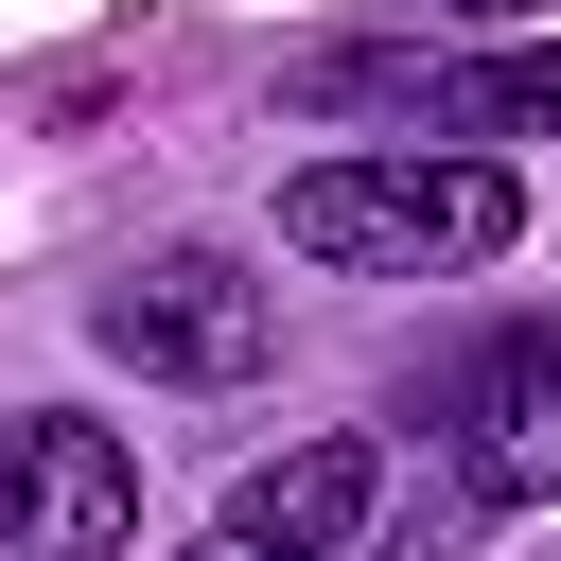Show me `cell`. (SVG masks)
<instances>
[{
  "label": "cell",
  "instance_id": "6da1fadb",
  "mask_svg": "<svg viewBox=\"0 0 561 561\" xmlns=\"http://www.w3.org/2000/svg\"><path fill=\"white\" fill-rule=\"evenodd\" d=\"M508 228H526V193H508V158H473V140H386V158H316V175H280V245L333 263V280L491 263Z\"/></svg>",
  "mask_w": 561,
  "mask_h": 561
},
{
  "label": "cell",
  "instance_id": "7a4b0ae2",
  "mask_svg": "<svg viewBox=\"0 0 561 561\" xmlns=\"http://www.w3.org/2000/svg\"><path fill=\"white\" fill-rule=\"evenodd\" d=\"M88 333H105L140 386H263V351H280V298H263L228 245H158V263H123V280L88 298Z\"/></svg>",
  "mask_w": 561,
  "mask_h": 561
},
{
  "label": "cell",
  "instance_id": "3957f363",
  "mask_svg": "<svg viewBox=\"0 0 561 561\" xmlns=\"http://www.w3.org/2000/svg\"><path fill=\"white\" fill-rule=\"evenodd\" d=\"M123 526H140V456L105 421L70 403L0 421V561H123Z\"/></svg>",
  "mask_w": 561,
  "mask_h": 561
},
{
  "label": "cell",
  "instance_id": "277c9868",
  "mask_svg": "<svg viewBox=\"0 0 561 561\" xmlns=\"http://www.w3.org/2000/svg\"><path fill=\"white\" fill-rule=\"evenodd\" d=\"M368 526H386V438H351V421L333 438H280L228 491V543H263V561H351Z\"/></svg>",
  "mask_w": 561,
  "mask_h": 561
},
{
  "label": "cell",
  "instance_id": "5b68a950",
  "mask_svg": "<svg viewBox=\"0 0 561 561\" xmlns=\"http://www.w3.org/2000/svg\"><path fill=\"white\" fill-rule=\"evenodd\" d=\"M456 473H473L491 508H561V333H526V351L473 368V403H456Z\"/></svg>",
  "mask_w": 561,
  "mask_h": 561
},
{
  "label": "cell",
  "instance_id": "8992f818",
  "mask_svg": "<svg viewBox=\"0 0 561 561\" xmlns=\"http://www.w3.org/2000/svg\"><path fill=\"white\" fill-rule=\"evenodd\" d=\"M421 123H438V140H561V35H526V53H438V70H421Z\"/></svg>",
  "mask_w": 561,
  "mask_h": 561
},
{
  "label": "cell",
  "instance_id": "52a82bcc",
  "mask_svg": "<svg viewBox=\"0 0 561 561\" xmlns=\"http://www.w3.org/2000/svg\"><path fill=\"white\" fill-rule=\"evenodd\" d=\"M421 70H438V53H298L280 88H298V105H403V123H421Z\"/></svg>",
  "mask_w": 561,
  "mask_h": 561
},
{
  "label": "cell",
  "instance_id": "ba28073f",
  "mask_svg": "<svg viewBox=\"0 0 561 561\" xmlns=\"http://www.w3.org/2000/svg\"><path fill=\"white\" fill-rule=\"evenodd\" d=\"M175 561H263V543H228V526H210V543H175Z\"/></svg>",
  "mask_w": 561,
  "mask_h": 561
},
{
  "label": "cell",
  "instance_id": "9c48e42d",
  "mask_svg": "<svg viewBox=\"0 0 561 561\" xmlns=\"http://www.w3.org/2000/svg\"><path fill=\"white\" fill-rule=\"evenodd\" d=\"M438 18H508V0H438Z\"/></svg>",
  "mask_w": 561,
  "mask_h": 561
}]
</instances>
